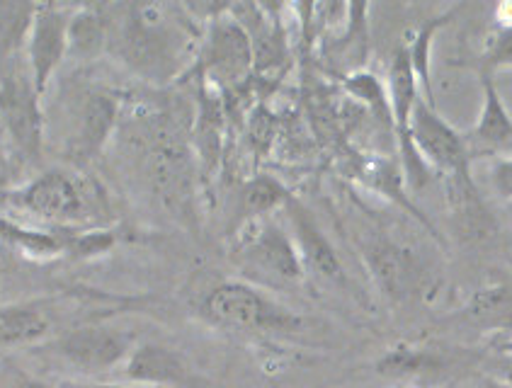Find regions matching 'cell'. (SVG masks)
<instances>
[{
	"label": "cell",
	"mask_w": 512,
	"mask_h": 388,
	"mask_svg": "<svg viewBox=\"0 0 512 388\" xmlns=\"http://www.w3.org/2000/svg\"><path fill=\"white\" fill-rule=\"evenodd\" d=\"M457 15V10H447V13L430 17L423 25L415 27L406 34L403 39V49L408 54V64H411L415 81L420 85V93H423L425 100L430 105H435V97H432V78H430V54H432V42H435V34L442 30V27L449 25V20Z\"/></svg>",
	"instance_id": "d6986e66"
},
{
	"label": "cell",
	"mask_w": 512,
	"mask_h": 388,
	"mask_svg": "<svg viewBox=\"0 0 512 388\" xmlns=\"http://www.w3.org/2000/svg\"><path fill=\"white\" fill-rule=\"evenodd\" d=\"M59 388H151L136 384H110V381H61Z\"/></svg>",
	"instance_id": "4316f807"
},
{
	"label": "cell",
	"mask_w": 512,
	"mask_h": 388,
	"mask_svg": "<svg viewBox=\"0 0 512 388\" xmlns=\"http://www.w3.org/2000/svg\"><path fill=\"white\" fill-rule=\"evenodd\" d=\"M457 323L481 333H505L512 338V282L474 291L459 308Z\"/></svg>",
	"instance_id": "9a60e30c"
},
{
	"label": "cell",
	"mask_w": 512,
	"mask_h": 388,
	"mask_svg": "<svg viewBox=\"0 0 512 388\" xmlns=\"http://www.w3.org/2000/svg\"><path fill=\"white\" fill-rule=\"evenodd\" d=\"M5 202L51 228L90 231L112 221V204L98 178L81 170L49 168L8 192Z\"/></svg>",
	"instance_id": "7a4b0ae2"
},
{
	"label": "cell",
	"mask_w": 512,
	"mask_h": 388,
	"mask_svg": "<svg viewBox=\"0 0 512 388\" xmlns=\"http://www.w3.org/2000/svg\"><path fill=\"white\" fill-rule=\"evenodd\" d=\"M127 384L151 388H212L209 381L192 367V362L173 347L144 342L136 345L122 364Z\"/></svg>",
	"instance_id": "8fae6325"
},
{
	"label": "cell",
	"mask_w": 512,
	"mask_h": 388,
	"mask_svg": "<svg viewBox=\"0 0 512 388\" xmlns=\"http://www.w3.org/2000/svg\"><path fill=\"white\" fill-rule=\"evenodd\" d=\"M496 25L512 27V3H503L496 8Z\"/></svg>",
	"instance_id": "f546056e"
},
{
	"label": "cell",
	"mask_w": 512,
	"mask_h": 388,
	"mask_svg": "<svg viewBox=\"0 0 512 388\" xmlns=\"http://www.w3.org/2000/svg\"><path fill=\"white\" fill-rule=\"evenodd\" d=\"M343 90L352 97V100L360 102L362 107H367V112L372 114L377 122L394 129V122H391L389 90H386V83H381L372 71L355 68L352 73H347L343 78Z\"/></svg>",
	"instance_id": "7402d4cb"
},
{
	"label": "cell",
	"mask_w": 512,
	"mask_h": 388,
	"mask_svg": "<svg viewBox=\"0 0 512 388\" xmlns=\"http://www.w3.org/2000/svg\"><path fill=\"white\" fill-rule=\"evenodd\" d=\"M292 197L294 194L275 175H255L241 190V202H238L241 226L248 224V221L270 219L277 209L287 207Z\"/></svg>",
	"instance_id": "ffe728a7"
},
{
	"label": "cell",
	"mask_w": 512,
	"mask_h": 388,
	"mask_svg": "<svg viewBox=\"0 0 512 388\" xmlns=\"http://www.w3.org/2000/svg\"><path fill=\"white\" fill-rule=\"evenodd\" d=\"M110 39V15L107 5H76L68 22V56L95 59L105 54Z\"/></svg>",
	"instance_id": "ac0fdd59"
},
{
	"label": "cell",
	"mask_w": 512,
	"mask_h": 388,
	"mask_svg": "<svg viewBox=\"0 0 512 388\" xmlns=\"http://www.w3.org/2000/svg\"><path fill=\"white\" fill-rule=\"evenodd\" d=\"M107 51L141 81L168 83L187 71L195 44V17L170 3L107 5Z\"/></svg>",
	"instance_id": "6da1fadb"
},
{
	"label": "cell",
	"mask_w": 512,
	"mask_h": 388,
	"mask_svg": "<svg viewBox=\"0 0 512 388\" xmlns=\"http://www.w3.org/2000/svg\"><path fill=\"white\" fill-rule=\"evenodd\" d=\"M483 107L479 114V122L466 136L471 161L479 156L505 158L512 156V114L505 107L503 97L498 93L496 78L483 76Z\"/></svg>",
	"instance_id": "5bb4252c"
},
{
	"label": "cell",
	"mask_w": 512,
	"mask_h": 388,
	"mask_svg": "<svg viewBox=\"0 0 512 388\" xmlns=\"http://www.w3.org/2000/svg\"><path fill=\"white\" fill-rule=\"evenodd\" d=\"M432 367V359L425 350H415V347L398 345L391 347L384 357L377 362V372L384 376H408L418 374L423 369Z\"/></svg>",
	"instance_id": "cb8c5ba5"
},
{
	"label": "cell",
	"mask_w": 512,
	"mask_h": 388,
	"mask_svg": "<svg viewBox=\"0 0 512 388\" xmlns=\"http://www.w3.org/2000/svg\"><path fill=\"white\" fill-rule=\"evenodd\" d=\"M34 13H37V3H3L0 0V68L25 56Z\"/></svg>",
	"instance_id": "44dd1931"
},
{
	"label": "cell",
	"mask_w": 512,
	"mask_h": 388,
	"mask_svg": "<svg viewBox=\"0 0 512 388\" xmlns=\"http://www.w3.org/2000/svg\"><path fill=\"white\" fill-rule=\"evenodd\" d=\"M54 335V321L47 311L30 304L0 306V347H34Z\"/></svg>",
	"instance_id": "e0dca14e"
},
{
	"label": "cell",
	"mask_w": 512,
	"mask_h": 388,
	"mask_svg": "<svg viewBox=\"0 0 512 388\" xmlns=\"http://www.w3.org/2000/svg\"><path fill=\"white\" fill-rule=\"evenodd\" d=\"M207 37L197 56V68L214 83H236L253 66V42L236 17H209Z\"/></svg>",
	"instance_id": "30bf717a"
},
{
	"label": "cell",
	"mask_w": 512,
	"mask_h": 388,
	"mask_svg": "<svg viewBox=\"0 0 512 388\" xmlns=\"http://www.w3.org/2000/svg\"><path fill=\"white\" fill-rule=\"evenodd\" d=\"M134 347V335L112 325H83L51 342V352L83 374H105L122 367Z\"/></svg>",
	"instance_id": "ba28073f"
},
{
	"label": "cell",
	"mask_w": 512,
	"mask_h": 388,
	"mask_svg": "<svg viewBox=\"0 0 512 388\" xmlns=\"http://www.w3.org/2000/svg\"><path fill=\"white\" fill-rule=\"evenodd\" d=\"M493 376L500 381L512 384V355H498L493 362Z\"/></svg>",
	"instance_id": "83f0119b"
},
{
	"label": "cell",
	"mask_w": 512,
	"mask_h": 388,
	"mask_svg": "<svg viewBox=\"0 0 512 388\" xmlns=\"http://www.w3.org/2000/svg\"><path fill=\"white\" fill-rule=\"evenodd\" d=\"M117 236L110 228H90V231H73L71 233V248L68 255L73 258H98V255L110 253L115 248Z\"/></svg>",
	"instance_id": "d4e9b609"
},
{
	"label": "cell",
	"mask_w": 512,
	"mask_h": 388,
	"mask_svg": "<svg viewBox=\"0 0 512 388\" xmlns=\"http://www.w3.org/2000/svg\"><path fill=\"white\" fill-rule=\"evenodd\" d=\"M284 214L289 219V228H292V241L297 245L301 262H304L306 272L328 279V282H345V267L340 262V255L335 253L333 243L318 226L316 216L311 214L297 197H292L284 207Z\"/></svg>",
	"instance_id": "4fadbf2b"
},
{
	"label": "cell",
	"mask_w": 512,
	"mask_h": 388,
	"mask_svg": "<svg viewBox=\"0 0 512 388\" xmlns=\"http://www.w3.org/2000/svg\"><path fill=\"white\" fill-rule=\"evenodd\" d=\"M479 388H512V384H508V381H500L496 376H488V379L481 381Z\"/></svg>",
	"instance_id": "1f68e13d"
},
{
	"label": "cell",
	"mask_w": 512,
	"mask_h": 388,
	"mask_svg": "<svg viewBox=\"0 0 512 388\" xmlns=\"http://www.w3.org/2000/svg\"><path fill=\"white\" fill-rule=\"evenodd\" d=\"M491 185L500 199L512 202V156L496 158L491 165Z\"/></svg>",
	"instance_id": "484cf974"
},
{
	"label": "cell",
	"mask_w": 512,
	"mask_h": 388,
	"mask_svg": "<svg viewBox=\"0 0 512 388\" xmlns=\"http://www.w3.org/2000/svg\"><path fill=\"white\" fill-rule=\"evenodd\" d=\"M362 262L379 294L394 304L432 294L428 265L413 248L374 236L362 243Z\"/></svg>",
	"instance_id": "8992f818"
},
{
	"label": "cell",
	"mask_w": 512,
	"mask_h": 388,
	"mask_svg": "<svg viewBox=\"0 0 512 388\" xmlns=\"http://www.w3.org/2000/svg\"><path fill=\"white\" fill-rule=\"evenodd\" d=\"M73 8L76 5L37 3L25 47V64L34 88L42 97L47 95L51 78L68 56V22H71Z\"/></svg>",
	"instance_id": "9c48e42d"
},
{
	"label": "cell",
	"mask_w": 512,
	"mask_h": 388,
	"mask_svg": "<svg viewBox=\"0 0 512 388\" xmlns=\"http://www.w3.org/2000/svg\"><path fill=\"white\" fill-rule=\"evenodd\" d=\"M197 316L226 333L260 335V338L299 335L304 333L306 325L299 313L246 279H226L209 287L199 299Z\"/></svg>",
	"instance_id": "3957f363"
},
{
	"label": "cell",
	"mask_w": 512,
	"mask_h": 388,
	"mask_svg": "<svg viewBox=\"0 0 512 388\" xmlns=\"http://www.w3.org/2000/svg\"><path fill=\"white\" fill-rule=\"evenodd\" d=\"M71 228H32L0 216V241L30 260H51L68 255L71 248Z\"/></svg>",
	"instance_id": "2e32d148"
},
{
	"label": "cell",
	"mask_w": 512,
	"mask_h": 388,
	"mask_svg": "<svg viewBox=\"0 0 512 388\" xmlns=\"http://www.w3.org/2000/svg\"><path fill=\"white\" fill-rule=\"evenodd\" d=\"M233 258L243 270L272 284H299L306 277L292 236L272 216L241 226L233 245Z\"/></svg>",
	"instance_id": "5b68a950"
},
{
	"label": "cell",
	"mask_w": 512,
	"mask_h": 388,
	"mask_svg": "<svg viewBox=\"0 0 512 388\" xmlns=\"http://www.w3.org/2000/svg\"><path fill=\"white\" fill-rule=\"evenodd\" d=\"M15 388H59V386H51V384H47V381H42V379H32V376H20V379H17Z\"/></svg>",
	"instance_id": "4dcf8cb0"
},
{
	"label": "cell",
	"mask_w": 512,
	"mask_h": 388,
	"mask_svg": "<svg viewBox=\"0 0 512 388\" xmlns=\"http://www.w3.org/2000/svg\"><path fill=\"white\" fill-rule=\"evenodd\" d=\"M408 141L432 173L442 175V180L471 175V153L466 146V136L459 134L425 97H420L413 107Z\"/></svg>",
	"instance_id": "52a82bcc"
},
{
	"label": "cell",
	"mask_w": 512,
	"mask_h": 388,
	"mask_svg": "<svg viewBox=\"0 0 512 388\" xmlns=\"http://www.w3.org/2000/svg\"><path fill=\"white\" fill-rule=\"evenodd\" d=\"M25 59V56H22ZM44 97L20 59L0 68V131L25 163H37L44 146Z\"/></svg>",
	"instance_id": "277c9868"
},
{
	"label": "cell",
	"mask_w": 512,
	"mask_h": 388,
	"mask_svg": "<svg viewBox=\"0 0 512 388\" xmlns=\"http://www.w3.org/2000/svg\"><path fill=\"white\" fill-rule=\"evenodd\" d=\"M119 117H122V107H119L117 95L100 88L83 90L76 107V119H73V131L68 136V158L76 165H83L98 156L102 146L115 134Z\"/></svg>",
	"instance_id": "7c38bea8"
},
{
	"label": "cell",
	"mask_w": 512,
	"mask_h": 388,
	"mask_svg": "<svg viewBox=\"0 0 512 388\" xmlns=\"http://www.w3.org/2000/svg\"><path fill=\"white\" fill-rule=\"evenodd\" d=\"M498 71H512V27L496 25L483 44L479 73L496 78Z\"/></svg>",
	"instance_id": "603a6c76"
},
{
	"label": "cell",
	"mask_w": 512,
	"mask_h": 388,
	"mask_svg": "<svg viewBox=\"0 0 512 388\" xmlns=\"http://www.w3.org/2000/svg\"><path fill=\"white\" fill-rule=\"evenodd\" d=\"M496 352L498 355H512V338H505L503 342H498Z\"/></svg>",
	"instance_id": "d6a6232c"
},
{
	"label": "cell",
	"mask_w": 512,
	"mask_h": 388,
	"mask_svg": "<svg viewBox=\"0 0 512 388\" xmlns=\"http://www.w3.org/2000/svg\"><path fill=\"white\" fill-rule=\"evenodd\" d=\"M459 388H474V386H459ZM476 388H479V386H476Z\"/></svg>",
	"instance_id": "836d02e7"
},
{
	"label": "cell",
	"mask_w": 512,
	"mask_h": 388,
	"mask_svg": "<svg viewBox=\"0 0 512 388\" xmlns=\"http://www.w3.org/2000/svg\"><path fill=\"white\" fill-rule=\"evenodd\" d=\"M10 173H13V170H10V161L3 153V148H0V199H3V202L5 197H8V192L13 190V187H10Z\"/></svg>",
	"instance_id": "f1b7e54d"
}]
</instances>
